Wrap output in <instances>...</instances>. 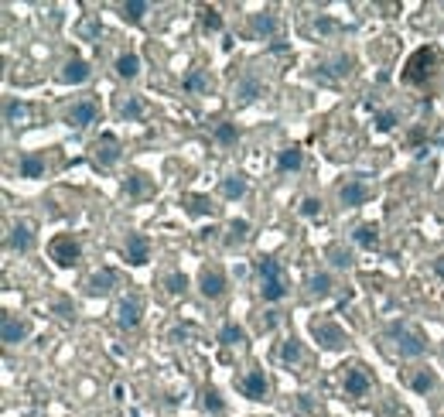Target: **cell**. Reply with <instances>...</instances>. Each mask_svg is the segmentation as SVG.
Masks as SVG:
<instances>
[{
    "label": "cell",
    "instance_id": "1",
    "mask_svg": "<svg viewBox=\"0 0 444 417\" xmlns=\"http://www.w3.org/2000/svg\"><path fill=\"white\" fill-rule=\"evenodd\" d=\"M257 274H260V298L264 301H284L287 298V281H284V267L277 257H260L257 264Z\"/></svg>",
    "mask_w": 444,
    "mask_h": 417
},
{
    "label": "cell",
    "instance_id": "2",
    "mask_svg": "<svg viewBox=\"0 0 444 417\" xmlns=\"http://www.w3.org/2000/svg\"><path fill=\"white\" fill-rule=\"evenodd\" d=\"M386 335L393 339V345H397V352L403 359H421L427 352V339L417 328H410L407 321H390L386 325Z\"/></svg>",
    "mask_w": 444,
    "mask_h": 417
},
{
    "label": "cell",
    "instance_id": "3",
    "mask_svg": "<svg viewBox=\"0 0 444 417\" xmlns=\"http://www.w3.org/2000/svg\"><path fill=\"white\" fill-rule=\"evenodd\" d=\"M434 62H438V52H434V48H417V52L410 55L407 69H403V83L424 86V83L431 79V72H434Z\"/></svg>",
    "mask_w": 444,
    "mask_h": 417
},
{
    "label": "cell",
    "instance_id": "4",
    "mask_svg": "<svg viewBox=\"0 0 444 417\" xmlns=\"http://www.w3.org/2000/svg\"><path fill=\"white\" fill-rule=\"evenodd\" d=\"M48 257L59 264V267H76L79 257H83V246L72 233H59L52 243H48Z\"/></svg>",
    "mask_w": 444,
    "mask_h": 417
},
{
    "label": "cell",
    "instance_id": "5",
    "mask_svg": "<svg viewBox=\"0 0 444 417\" xmlns=\"http://www.w3.org/2000/svg\"><path fill=\"white\" fill-rule=\"evenodd\" d=\"M311 339H315L321 349H328V352H335V349H342V345L349 342L346 328H342V325H335L332 318H318V321H311Z\"/></svg>",
    "mask_w": 444,
    "mask_h": 417
},
{
    "label": "cell",
    "instance_id": "6",
    "mask_svg": "<svg viewBox=\"0 0 444 417\" xmlns=\"http://www.w3.org/2000/svg\"><path fill=\"white\" fill-rule=\"evenodd\" d=\"M226 288H229V281H226V274H222L219 267H202V270H198V291H202L209 301L222 298Z\"/></svg>",
    "mask_w": 444,
    "mask_h": 417
},
{
    "label": "cell",
    "instance_id": "7",
    "mask_svg": "<svg viewBox=\"0 0 444 417\" xmlns=\"http://www.w3.org/2000/svg\"><path fill=\"white\" fill-rule=\"evenodd\" d=\"M240 394H243L246 400H266V397H270V380H266V373L260 366H253V370L240 380Z\"/></svg>",
    "mask_w": 444,
    "mask_h": 417
},
{
    "label": "cell",
    "instance_id": "8",
    "mask_svg": "<svg viewBox=\"0 0 444 417\" xmlns=\"http://www.w3.org/2000/svg\"><path fill=\"white\" fill-rule=\"evenodd\" d=\"M96 116H99V106L92 103V100H76V103L65 109V123L72 130H86L89 123H96Z\"/></svg>",
    "mask_w": 444,
    "mask_h": 417
},
{
    "label": "cell",
    "instance_id": "9",
    "mask_svg": "<svg viewBox=\"0 0 444 417\" xmlns=\"http://www.w3.org/2000/svg\"><path fill=\"white\" fill-rule=\"evenodd\" d=\"M140 318H144V301L140 298H120V305H116V325L120 328H127V332H134L137 325H140Z\"/></svg>",
    "mask_w": 444,
    "mask_h": 417
},
{
    "label": "cell",
    "instance_id": "10",
    "mask_svg": "<svg viewBox=\"0 0 444 417\" xmlns=\"http://www.w3.org/2000/svg\"><path fill=\"white\" fill-rule=\"evenodd\" d=\"M372 199V189L362 182V178H352V182H346L342 189H339V202L346 208H355V206H366Z\"/></svg>",
    "mask_w": 444,
    "mask_h": 417
},
{
    "label": "cell",
    "instance_id": "11",
    "mask_svg": "<svg viewBox=\"0 0 444 417\" xmlns=\"http://www.w3.org/2000/svg\"><path fill=\"white\" fill-rule=\"evenodd\" d=\"M7 250H10V253H31V250H34L31 222H17V226L7 229Z\"/></svg>",
    "mask_w": 444,
    "mask_h": 417
},
{
    "label": "cell",
    "instance_id": "12",
    "mask_svg": "<svg viewBox=\"0 0 444 417\" xmlns=\"http://www.w3.org/2000/svg\"><path fill=\"white\" fill-rule=\"evenodd\" d=\"M127 264H134V267H144L147 260H151V239L144 236V233H127Z\"/></svg>",
    "mask_w": 444,
    "mask_h": 417
},
{
    "label": "cell",
    "instance_id": "13",
    "mask_svg": "<svg viewBox=\"0 0 444 417\" xmlns=\"http://www.w3.org/2000/svg\"><path fill=\"white\" fill-rule=\"evenodd\" d=\"M28 335H31V325L24 318H14V314H3L0 318V339H3V345H17Z\"/></svg>",
    "mask_w": 444,
    "mask_h": 417
},
{
    "label": "cell",
    "instance_id": "14",
    "mask_svg": "<svg viewBox=\"0 0 444 417\" xmlns=\"http://www.w3.org/2000/svg\"><path fill=\"white\" fill-rule=\"evenodd\" d=\"M349 72H352V58H349V55H335L328 65H318L315 79H321V83H339V79H346Z\"/></svg>",
    "mask_w": 444,
    "mask_h": 417
},
{
    "label": "cell",
    "instance_id": "15",
    "mask_svg": "<svg viewBox=\"0 0 444 417\" xmlns=\"http://www.w3.org/2000/svg\"><path fill=\"white\" fill-rule=\"evenodd\" d=\"M92 151H96V164H99V168H113V164L120 161V140H116L113 133H103Z\"/></svg>",
    "mask_w": 444,
    "mask_h": 417
},
{
    "label": "cell",
    "instance_id": "16",
    "mask_svg": "<svg viewBox=\"0 0 444 417\" xmlns=\"http://www.w3.org/2000/svg\"><path fill=\"white\" fill-rule=\"evenodd\" d=\"M116 288V274L109 270V267H99V270H92L86 281V291L92 298H103V295H109Z\"/></svg>",
    "mask_w": 444,
    "mask_h": 417
},
{
    "label": "cell",
    "instance_id": "17",
    "mask_svg": "<svg viewBox=\"0 0 444 417\" xmlns=\"http://www.w3.org/2000/svg\"><path fill=\"white\" fill-rule=\"evenodd\" d=\"M89 76H92V69H89V62H83V58H69V62L62 65V72H59V79H62L65 86H83Z\"/></svg>",
    "mask_w": 444,
    "mask_h": 417
},
{
    "label": "cell",
    "instance_id": "18",
    "mask_svg": "<svg viewBox=\"0 0 444 417\" xmlns=\"http://www.w3.org/2000/svg\"><path fill=\"white\" fill-rule=\"evenodd\" d=\"M369 390H372V380H369V373H366L362 366L346 370V394H349V397H366Z\"/></svg>",
    "mask_w": 444,
    "mask_h": 417
},
{
    "label": "cell",
    "instance_id": "19",
    "mask_svg": "<svg viewBox=\"0 0 444 417\" xmlns=\"http://www.w3.org/2000/svg\"><path fill=\"white\" fill-rule=\"evenodd\" d=\"M250 34H257V38H273V34H277V14H273V10H257V14H250Z\"/></svg>",
    "mask_w": 444,
    "mask_h": 417
},
{
    "label": "cell",
    "instance_id": "20",
    "mask_svg": "<svg viewBox=\"0 0 444 417\" xmlns=\"http://www.w3.org/2000/svg\"><path fill=\"white\" fill-rule=\"evenodd\" d=\"M301 164H304V151L301 147H284V151H277V171L280 175H294V171H301Z\"/></svg>",
    "mask_w": 444,
    "mask_h": 417
},
{
    "label": "cell",
    "instance_id": "21",
    "mask_svg": "<svg viewBox=\"0 0 444 417\" xmlns=\"http://www.w3.org/2000/svg\"><path fill=\"white\" fill-rule=\"evenodd\" d=\"M219 192H222V199H229V202L243 199V195H246V175H243V171H229V175L219 182Z\"/></svg>",
    "mask_w": 444,
    "mask_h": 417
},
{
    "label": "cell",
    "instance_id": "22",
    "mask_svg": "<svg viewBox=\"0 0 444 417\" xmlns=\"http://www.w3.org/2000/svg\"><path fill=\"white\" fill-rule=\"evenodd\" d=\"M264 96V83L257 79V76H243L240 83H236V103H253V100H260Z\"/></svg>",
    "mask_w": 444,
    "mask_h": 417
},
{
    "label": "cell",
    "instance_id": "23",
    "mask_svg": "<svg viewBox=\"0 0 444 417\" xmlns=\"http://www.w3.org/2000/svg\"><path fill=\"white\" fill-rule=\"evenodd\" d=\"M113 69H116V76H120V79H127V83H130V79H137V76H140V58H137L134 52H120V55H116V62H113Z\"/></svg>",
    "mask_w": 444,
    "mask_h": 417
},
{
    "label": "cell",
    "instance_id": "24",
    "mask_svg": "<svg viewBox=\"0 0 444 417\" xmlns=\"http://www.w3.org/2000/svg\"><path fill=\"white\" fill-rule=\"evenodd\" d=\"M352 239H355V246H362V250H376L379 246V226L376 222H359Z\"/></svg>",
    "mask_w": 444,
    "mask_h": 417
},
{
    "label": "cell",
    "instance_id": "25",
    "mask_svg": "<svg viewBox=\"0 0 444 417\" xmlns=\"http://www.w3.org/2000/svg\"><path fill=\"white\" fill-rule=\"evenodd\" d=\"M325 260H328L335 270H352V264H355L352 250H346L342 243H332V246L325 250Z\"/></svg>",
    "mask_w": 444,
    "mask_h": 417
},
{
    "label": "cell",
    "instance_id": "26",
    "mask_svg": "<svg viewBox=\"0 0 444 417\" xmlns=\"http://www.w3.org/2000/svg\"><path fill=\"white\" fill-rule=\"evenodd\" d=\"M184 93H191V96H198V93H209L212 89V79H209V72L205 69H191L188 76H184Z\"/></svg>",
    "mask_w": 444,
    "mask_h": 417
},
{
    "label": "cell",
    "instance_id": "27",
    "mask_svg": "<svg viewBox=\"0 0 444 417\" xmlns=\"http://www.w3.org/2000/svg\"><path fill=\"white\" fill-rule=\"evenodd\" d=\"M147 10H151L147 0H127V3H120V17H123L127 24H140V21L147 17Z\"/></svg>",
    "mask_w": 444,
    "mask_h": 417
},
{
    "label": "cell",
    "instance_id": "28",
    "mask_svg": "<svg viewBox=\"0 0 444 417\" xmlns=\"http://www.w3.org/2000/svg\"><path fill=\"white\" fill-rule=\"evenodd\" d=\"M17 175H21V178H41V175H45V158H38V154H21Z\"/></svg>",
    "mask_w": 444,
    "mask_h": 417
},
{
    "label": "cell",
    "instance_id": "29",
    "mask_svg": "<svg viewBox=\"0 0 444 417\" xmlns=\"http://www.w3.org/2000/svg\"><path fill=\"white\" fill-rule=\"evenodd\" d=\"M332 291H335L332 274H325V270H321V274H311V277H308V295H311V298H328Z\"/></svg>",
    "mask_w": 444,
    "mask_h": 417
},
{
    "label": "cell",
    "instance_id": "30",
    "mask_svg": "<svg viewBox=\"0 0 444 417\" xmlns=\"http://www.w3.org/2000/svg\"><path fill=\"white\" fill-rule=\"evenodd\" d=\"M3 120H7L10 127H24V123H28V103L10 96V100L3 103Z\"/></svg>",
    "mask_w": 444,
    "mask_h": 417
},
{
    "label": "cell",
    "instance_id": "31",
    "mask_svg": "<svg viewBox=\"0 0 444 417\" xmlns=\"http://www.w3.org/2000/svg\"><path fill=\"white\" fill-rule=\"evenodd\" d=\"M212 137H215V144H219V147H233V144L240 140V127H236V123H229V120H222V123H215V127H212Z\"/></svg>",
    "mask_w": 444,
    "mask_h": 417
},
{
    "label": "cell",
    "instance_id": "32",
    "mask_svg": "<svg viewBox=\"0 0 444 417\" xmlns=\"http://www.w3.org/2000/svg\"><path fill=\"white\" fill-rule=\"evenodd\" d=\"M219 342H222L226 349H233V345H243V342H246V332H243V325H236V321H222V328H219Z\"/></svg>",
    "mask_w": 444,
    "mask_h": 417
},
{
    "label": "cell",
    "instance_id": "33",
    "mask_svg": "<svg viewBox=\"0 0 444 417\" xmlns=\"http://www.w3.org/2000/svg\"><path fill=\"white\" fill-rule=\"evenodd\" d=\"M301 356H304V349H301V342L290 335V339H284L280 342V349H277V359L284 363V366H294V363H301Z\"/></svg>",
    "mask_w": 444,
    "mask_h": 417
},
{
    "label": "cell",
    "instance_id": "34",
    "mask_svg": "<svg viewBox=\"0 0 444 417\" xmlns=\"http://www.w3.org/2000/svg\"><path fill=\"white\" fill-rule=\"evenodd\" d=\"M202 407H205V414H212V417L226 414V400H222V394H219L215 387H209V390L202 394Z\"/></svg>",
    "mask_w": 444,
    "mask_h": 417
},
{
    "label": "cell",
    "instance_id": "35",
    "mask_svg": "<svg viewBox=\"0 0 444 417\" xmlns=\"http://www.w3.org/2000/svg\"><path fill=\"white\" fill-rule=\"evenodd\" d=\"M123 192H127L130 199H140V195H147V192H151V182H147V175L134 171V175L123 182Z\"/></svg>",
    "mask_w": 444,
    "mask_h": 417
},
{
    "label": "cell",
    "instance_id": "36",
    "mask_svg": "<svg viewBox=\"0 0 444 417\" xmlns=\"http://www.w3.org/2000/svg\"><path fill=\"white\" fill-rule=\"evenodd\" d=\"M438 387V376L431 373V370H417L414 376H410V390L414 394H431Z\"/></svg>",
    "mask_w": 444,
    "mask_h": 417
},
{
    "label": "cell",
    "instance_id": "37",
    "mask_svg": "<svg viewBox=\"0 0 444 417\" xmlns=\"http://www.w3.org/2000/svg\"><path fill=\"white\" fill-rule=\"evenodd\" d=\"M198 21H202V31H209V34L222 31V14H219V7H202Z\"/></svg>",
    "mask_w": 444,
    "mask_h": 417
},
{
    "label": "cell",
    "instance_id": "38",
    "mask_svg": "<svg viewBox=\"0 0 444 417\" xmlns=\"http://www.w3.org/2000/svg\"><path fill=\"white\" fill-rule=\"evenodd\" d=\"M184 206H188L191 215H212V212H215L209 195H184Z\"/></svg>",
    "mask_w": 444,
    "mask_h": 417
},
{
    "label": "cell",
    "instance_id": "39",
    "mask_svg": "<svg viewBox=\"0 0 444 417\" xmlns=\"http://www.w3.org/2000/svg\"><path fill=\"white\" fill-rule=\"evenodd\" d=\"M250 239V222L246 219H233L229 222V236H226V243L229 246H236V243H246Z\"/></svg>",
    "mask_w": 444,
    "mask_h": 417
},
{
    "label": "cell",
    "instance_id": "40",
    "mask_svg": "<svg viewBox=\"0 0 444 417\" xmlns=\"http://www.w3.org/2000/svg\"><path fill=\"white\" fill-rule=\"evenodd\" d=\"M120 116H123V120H140V116H144V100H140V96H127V100L120 103Z\"/></svg>",
    "mask_w": 444,
    "mask_h": 417
},
{
    "label": "cell",
    "instance_id": "41",
    "mask_svg": "<svg viewBox=\"0 0 444 417\" xmlns=\"http://www.w3.org/2000/svg\"><path fill=\"white\" fill-rule=\"evenodd\" d=\"M297 212H301L304 219H321V212H325V202H321V199H315V195H308V199L297 206Z\"/></svg>",
    "mask_w": 444,
    "mask_h": 417
},
{
    "label": "cell",
    "instance_id": "42",
    "mask_svg": "<svg viewBox=\"0 0 444 417\" xmlns=\"http://www.w3.org/2000/svg\"><path fill=\"white\" fill-rule=\"evenodd\" d=\"M165 288H168V295H184V291H188V277H184V274H181V270H171V274H168V277H165Z\"/></svg>",
    "mask_w": 444,
    "mask_h": 417
},
{
    "label": "cell",
    "instance_id": "43",
    "mask_svg": "<svg viewBox=\"0 0 444 417\" xmlns=\"http://www.w3.org/2000/svg\"><path fill=\"white\" fill-rule=\"evenodd\" d=\"M372 123H376V130H379V133H390V130L397 127V113H393V109H383V113H376V120H372Z\"/></svg>",
    "mask_w": 444,
    "mask_h": 417
},
{
    "label": "cell",
    "instance_id": "44",
    "mask_svg": "<svg viewBox=\"0 0 444 417\" xmlns=\"http://www.w3.org/2000/svg\"><path fill=\"white\" fill-rule=\"evenodd\" d=\"M321 34H332V31H339V24L332 21V17H318V24H315Z\"/></svg>",
    "mask_w": 444,
    "mask_h": 417
},
{
    "label": "cell",
    "instance_id": "45",
    "mask_svg": "<svg viewBox=\"0 0 444 417\" xmlns=\"http://www.w3.org/2000/svg\"><path fill=\"white\" fill-rule=\"evenodd\" d=\"M99 34V21L96 17H89L86 24H83V38H96Z\"/></svg>",
    "mask_w": 444,
    "mask_h": 417
},
{
    "label": "cell",
    "instance_id": "46",
    "mask_svg": "<svg viewBox=\"0 0 444 417\" xmlns=\"http://www.w3.org/2000/svg\"><path fill=\"white\" fill-rule=\"evenodd\" d=\"M55 308L62 312V318H72V314H76V308H72V305H69L65 298H62V301H55Z\"/></svg>",
    "mask_w": 444,
    "mask_h": 417
},
{
    "label": "cell",
    "instance_id": "47",
    "mask_svg": "<svg viewBox=\"0 0 444 417\" xmlns=\"http://www.w3.org/2000/svg\"><path fill=\"white\" fill-rule=\"evenodd\" d=\"M431 270H434L438 277H444V257H434V260H431Z\"/></svg>",
    "mask_w": 444,
    "mask_h": 417
},
{
    "label": "cell",
    "instance_id": "48",
    "mask_svg": "<svg viewBox=\"0 0 444 417\" xmlns=\"http://www.w3.org/2000/svg\"><path fill=\"white\" fill-rule=\"evenodd\" d=\"M277 325V312H266V318H264V328H273Z\"/></svg>",
    "mask_w": 444,
    "mask_h": 417
},
{
    "label": "cell",
    "instance_id": "49",
    "mask_svg": "<svg viewBox=\"0 0 444 417\" xmlns=\"http://www.w3.org/2000/svg\"><path fill=\"white\" fill-rule=\"evenodd\" d=\"M441 7H444V3H441Z\"/></svg>",
    "mask_w": 444,
    "mask_h": 417
}]
</instances>
